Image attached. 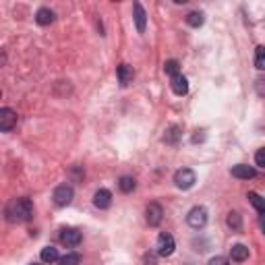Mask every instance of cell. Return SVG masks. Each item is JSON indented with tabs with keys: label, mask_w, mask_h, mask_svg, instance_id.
Listing matches in <instances>:
<instances>
[{
	"label": "cell",
	"mask_w": 265,
	"mask_h": 265,
	"mask_svg": "<svg viewBox=\"0 0 265 265\" xmlns=\"http://www.w3.org/2000/svg\"><path fill=\"white\" fill-rule=\"evenodd\" d=\"M31 215H33V203H31V199H27V197L13 199V201L7 205V217H9V222L23 224V222H29Z\"/></svg>",
	"instance_id": "cell-1"
},
{
	"label": "cell",
	"mask_w": 265,
	"mask_h": 265,
	"mask_svg": "<svg viewBox=\"0 0 265 265\" xmlns=\"http://www.w3.org/2000/svg\"><path fill=\"white\" fill-rule=\"evenodd\" d=\"M197 183V174L191 170V168H181V170H176L174 174V185L183 189V191H189L193 189V185Z\"/></svg>",
	"instance_id": "cell-2"
},
{
	"label": "cell",
	"mask_w": 265,
	"mask_h": 265,
	"mask_svg": "<svg viewBox=\"0 0 265 265\" xmlns=\"http://www.w3.org/2000/svg\"><path fill=\"white\" fill-rule=\"evenodd\" d=\"M187 224H189L191 228H195V230H201V228L207 224V209L201 207V205L193 207V209L189 211V215H187Z\"/></svg>",
	"instance_id": "cell-3"
},
{
	"label": "cell",
	"mask_w": 265,
	"mask_h": 265,
	"mask_svg": "<svg viewBox=\"0 0 265 265\" xmlns=\"http://www.w3.org/2000/svg\"><path fill=\"white\" fill-rule=\"evenodd\" d=\"M73 195H75V191H73L71 185H58L54 189V193H52V199H54V203L58 207H66L73 201Z\"/></svg>",
	"instance_id": "cell-4"
},
{
	"label": "cell",
	"mask_w": 265,
	"mask_h": 265,
	"mask_svg": "<svg viewBox=\"0 0 265 265\" xmlns=\"http://www.w3.org/2000/svg\"><path fill=\"white\" fill-rule=\"evenodd\" d=\"M176 249V242H174V236L168 234V232H162L158 236V245H156V253L160 257H170Z\"/></svg>",
	"instance_id": "cell-5"
},
{
	"label": "cell",
	"mask_w": 265,
	"mask_h": 265,
	"mask_svg": "<svg viewBox=\"0 0 265 265\" xmlns=\"http://www.w3.org/2000/svg\"><path fill=\"white\" fill-rule=\"evenodd\" d=\"M17 124V112L11 108H0V130L11 132Z\"/></svg>",
	"instance_id": "cell-6"
},
{
	"label": "cell",
	"mask_w": 265,
	"mask_h": 265,
	"mask_svg": "<svg viewBox=\"0 0 265 265\" xmlns=\"http://www.w3.org/2000/svg\"><path fill=\"white\" fill-rule=\"evenodd\" d=\"M162 217H164V209H162L160 203L153 201V203L147 205V209H145V219H147L149 226H160Z\"/></svg>",
	"instance_id": "cell-7"
},
{
	"label": "cell",
	"mask_w": 265,
	"mask_h": 265,
	"mask_svg": "<svg viewBox=\"0 0 265 265\" xmlns=\"http://www.w3.org/2000/svg\"><path fill=\"white\" fill-rule=\"evenodd\" d=\"M60 240H62V245H66V247H79L81 240H83V236H81V232L75 230V228H64L62 234H60Z\"/></svg>",
	"instance_id": "cell-8"
},
{
	"label": "cell",
	"mask_w": 265,
	"mask_h": 265,
	"mask_svg": "<svg viewBox=\"0 0 265 265\" xmlns=\"http://www.w3.org/2000/svg\"><path fill=\"white\" fill-rule=\"evenodd\" d=\"M94 205H96L98 209H108L110 205H112V193H110L108 189L96 191V195H94Z\"/></svg>",
	"instance_id": "cell-9"
},
{
	"label": "cell",
	"mask_w": 265,
	"mask_h": 265,
	"mask_svg": "<svg viewBox=\"0 0 265 265\" xmlns=\"http://www.w3.org/2000/svg\"><path fill=\"white\" fill-rule=\"evenodd\" d=\"M230 172H232L234 179H240V181L255 179V174H257V170H255L253 166H247V164H238V166H234Z\"/></svg>",
	"instance_id": "cell-10"
},
{
	"label": "cell",
	"mask_w": 265,
	"mask_h": 265,
	"mask_svg": "<svg viewBox=\"0 0 265 265\" xmlns=\"http://www.w3.org/2000/svg\"><path fill=\"white\" fill-rule=\"evenodd\" d=\"M172 92L176 94V96H187L189 94V81H187V77H183V75H176V77H172Z\"/></svg>",
	"instance_id": "cell-11"
},
{
	"label": "cell",
	"mask_w": 265,
	"mask_h": 265,
	"mask_svg": "<svg viewBox=\"0 0 265 265\" xmlns=\"http://www.w3.org/2000/svg\"><path fill=\"white\" fill-rule=\"evenodd\" d=\"M132 11H135L137 31H139V33H143V31H145V25H147V15H145V9L141 7V3H135V5H132Z\"/></svg>",
	"instance_id": "cell-12"
},
{
	"label": "cell",
	"mask_w": 265,
	"mask_h": 265,
	"mask_svg": "<svg viewBox=\"0 0 265 265\" xmlns=\"http://www.w3.org/2000/svg\"><path fill=\"white\" fill-rule=\"evenodd\" d=\"M116 75H118V81L122 87H126L128 83H132V77H135V73H132V66L128 64H120L116 69Z\"/></svg>",
	"instance_id": "cell-13"
},
{
	"label": "cell",
	"mask_w": 265,
	"mask_h": 265,
	"mask_svg": "<svg viewBox=\"0 0 265 265\" xmlns=\"http://www.w3.org/2000/svg\"><path fill=\"white\" fill-rule=\"evenodd\" d=\"M54 11H50V9H39L37 13H35V21H37V25H50V23H54Z\"/></svg>",
	"instance_id": "cell-14"
},
{
	"label": "cell",
	"mask_w": 265,
	"mask_h": 265,
	"mask_svg": "<svg viewBox=\"0 0 265 265\" xmlns=\"http://www.w3.org/2000/svg\"><path fill=\"white\" fill-rule=\"evenodd\" d=\"M230 257H232V261L242 263V261L249 259V249H247L245 245H234V247L230 249Z\"/></svg>",
	"instance_id": "cell-15"
},
{
	"label": "cell",
	"mask_w": 265,
	"mask_h": 265,
	"mask_svg": "<svg viewBox=\"0 0 265 265\" xmlns=\"http://www.w3.org/2000/svg\"><path fill=\"white\" fill-rule=\"evenodd\" d=\"M39 257H41V261H43V263H54V261H58V259H60L58 249H54V247H43Z\"/></svg>",
	"instance_id": "cell-16"
},
{
	"label": "cell",
	"mask_w": 265,
	"mask_h": 265,
	"mask_svg": "<svg viewBox=\"0 0 265 265\" xmlns=\"http://www.w3.org/2000/svg\"><path fill=\"white\" fill-rule=\"evenodd\" d=\"M247 199H249V203H251L259 213H265V199H263L259 193H249Z\"/></svg>",
	"instance_id": "cell-17"
},
{
	"label": "cell",
	"mask_w": 265,
	"mask_h": 265,
	"mask_svg": "<svg viewBox=\"0 0 265 265\" xmlns=\"http://www.w3.org/2000/svg\"><path fill=\"white\" fill-rule=\"evenodd\" d=\"M135 187H137V183H135L132 176H122V179L118 181V189L122 193H132V191H135Z\"/></svg>",
	"instance_id": "cell-18"
},
{
	"label": "cell",
	"mask_w": 265,
	"mask_h": 265,
	"mask_svg": "<svg viewBox=\"0 0 265 265\" xmlns=\"http://www.w3.org/2000/svg\"><path fill=\"white\" fill-rule=\"evenodd\" d=\"M203 21H205V17H203V13H199V11H193V13L187 15V23L191 27H201Z\"/></svg>",
	"instance_id": "cell-19"
},
{
	"label": "cell",
	"mask_w": 265,
	"mask_h": 265,
	"mask_svg": "<svg viewBox=\"0 0 265 265\" xmlns=\"http://www.w3.org/2000/svg\"><path fill=\"white\" fill-rule=\"evenodd\" d=\"M164 73L170 75V77L181 75V64H179V60H166V62H164Z\"/></svg>",
	"instance_id": "cell-20"
},
{
	"label": "cell",
	"mask_w": 265,
	"mask_h": 265,
	"mask_svg": "<svg viewBox=\"0 0 265 265\" xmlns=\"http://www.w3.org/2000/svg\"><path fill=\"white\" fill-rule=\"evenodd\" d=\"M228 226H230L232 230H240V228H242V217H240V213H236V211H230V213H228Z\"/></svg>",
	"instance_id": "cell-21"
},
{
	"label": "cell",
	"mask_w": 265,
	"mask_h": 265,
	"mask_svg": "<svg viewBox=\"0 0 265 265\" xmlns=\"http://www.w3.org/2000/svg\"><path fill=\"white\" fill-rule=\"evenodd\" d=\"M179 137H181V128H179V126H170L168 132H166V137H164V141L174 145L176 141H179Z\"/></svg>",
	"instance_id": "cell-22"
},
{
	"label": "cell",
	"mask_w": 265,
	"mask_h": 265,
	"mask_svg": "<svg viewBox=\"0 0 265 265\" xmlns=\"http://www.w3.org/2000/svg\"><path fill=\"white\" fill-rule=\"evenodd\" d=\"M62 265H79L81 263V255L79 253H66L64 257H60Z\"/></svg>",
	"instance_id": "cell-23"
},
{
	"label": "cell",
	"mask_w": 265,
	"mask_h": 265,
	"mask_svg": "<svg viewBox=\"0 0 265 265\" xmlns=\"http://www.w3.org/2000/svg\"><path fill=\"white\" fill-rule=\"evenodd\" d=\"M255 66L259 71H265V48L263 46H259L255 52Z\"/></svg>",
	"instance_id": "cell-24"
},
{
	"label": "cell",
	"mask_w": 265,
	"mask_h": 265,
	"mask_svg": "<svg viewBox=\"0 0 265 265\" xmlns=\"http://www.w3.org/2000/svg\"><path fill=\"white\" fill-rule=\"evenodd\" d=\"M255 164H257V166H261V168H265V147H263V149H259V151L255 153Z\"/></svg>",
	"instance_id": "cell-25"
},
{
	"label": "cell",
	"mask_w": 265,
	"mask_h": 265,
	"mask_svg": "<svg viewBox=\"0 0 265 265\" xmlns=\"http://www.w3.org/2000/svg\"><path fill=\"white\" fill-rule=\"evenodd\" d=\"M207 265H228V259H226V257H222V255H217V257L209 259V263H207Z\"/></svg>",
	"instance_id": "cell-26"
},
{
	"label": "cell",
	"mask_w": 265,
	"mask_h": 265,
	"mask_svg": "<svg viewBox=\"0 0 265 265\" xmlns=\"http://www.w3.org/2000/svg\"><path fill=\"white\" fill-rule=\"evenodd\" d=\"M259 228H261V232L265 234V213H261V217H259Z\"/></svg>",
	"instance_id": "cell-27"
},
{
	"label": "cell",
	"mask_w": 265,
	"mask_h": 265,
	"mask_svg": "<svg viewBox=\"0 0 265 265\" xmlns=\"http://www.w3.org/2000/svg\"><path fill=\"white\" fill-rule=\"evenodd\" d=\"M31 265H37V263H31Z\"/></svg>",
	"instance_id": "cell-28"
}]
</instances>
